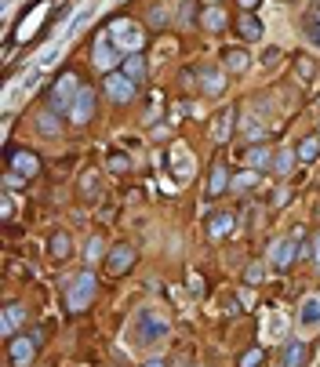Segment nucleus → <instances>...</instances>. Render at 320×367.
Wrapping results in <instances>:
<instances>
[{"mask_svg":"<svg viewBox=\"0 0 320 367\" xmlns=\"http://www.w3.org/2000/svg\"><path fill=\"white\" fill-rule=\"evenodd\" d=\"M229 182H233V179H229V168H226L222 160H215V164H211V179H208V197H211V200L222 197L226 189H229Z\"/></svg>","mask_w":320,"mask_h":367,"instance_id":"nucleus-12","label":"nucleus"},{"mask_svg":"<svg viewBox=\"0 0 320 367\" xmlns=\"http://www.w3.org/2000/svg\"><path fill=\"white\" fill-rule=\"evenodd\" d=\"M135 258H138V251L131 247V244H113L109 251H106V269L113 273V276H120V273H127L135 265Z\"/></svg>","mask_w":320,"mask_h":367,"instance_id":"nucleus-8","label":"nucleus"},{"mask_svg":"<svg viewBox=\"0 0 320 367\" xmlns=\"http://www.w3.org/2000/svg\"><path fill=\"white\" fill-rule=\"evenodd\" d=\"M102 91H106L117 106H124V102H131V95H135V84L124 77V73H117V69H109L106 77H102Z\"/></svg>","mask_w":320,"mask_h":367,"instance_id":"nucleus-7","label":"nucleus"},{"mask_svg":"<svg viewBox=\"0 0 320 367\" xmlns=\"http://www.w3.org/2000/svg\"><path fill=\"white\" fill-rule=\"evenodd\" d=\"M233 225H237V219H233L229 211H215L211 222H208V233L219 240V236H226V233H233Z\"/></svg>","mask_w":320,"mask_h":367,"instance_id":"nucleus-21","label":"nucleus"},{"mask_svg":"<svg viewBox=\"0 0 320 367\" xmlns=\"http://www.w3.org/2000/svg\"><path fill=\"white\" fill-rule=\"evenodd\" d=\"M313 262H317V265H320V233H317V236H313Z\"/></svg>","mask_w":320,"mask_h":367,"instance_id":"nucleus-39","label":"nucleus"},{"mask_svg":"<svg viewBox=\"0 0 320 367\" xmlns=\"http://www.w3.org/2000/svg\"><path fill=\"white\" fill-rule=\"evenodd\" d=\"M200 87H204V95H219L226 87V73L222 69H200Z\"/></svg>","mask_w":320,"mask_h":367,"instance_id":"nucleus-22","label":"nucleus"},{"mask_svg":"<svg viewBox=\"0 0 320 367\" xmlns=\"http://www.w3.org/2000/svg\"><path fill=\"white\" fill-rule=\"evenodd\" d=\"M295 153H299V160H317L320 157V135L302 138V142L295 146Z\"/></svg>","mask_w":320,"mask_h":367,"instance_id":"nucleus-26","label":"nucleus"},{"mask_svg":"<svg viewBox=\"0 0 320 367\" xmlns=\"http://www.w3.org/2000/svg\"><path fill=\"white\" fill-rule=\"evenodd\" d=\"M244 160H248V168H255V171H273V153L266 146H251L244 153Z\"/></svg>","mask_w":320,"mask_h":367,"instance_id":"nucleus-20","label":"nucleus"},{"mask_svg":"<svg viewBox=\"0 0 320 367\" xmlns=\"http://www.w3.org/2000/svg\"><path fill=\"white\" fill-rule=\"evenodd\" d=\"M168 331H171V324L164 320V316H157V313H138V320H135V338L142 342V346L168 338Z\"/></svg>","mask_w":320,"mask_h":367,"instance_id":"nucleus-3","label":"nucleus"},{"mask_svg":"<svg viewBox=\"0 0 320 367\" xmlns=\"http://www.w3.org/2000/svg\"><path fill=\"white\" fill-rule=\"evenodd\" d=\"M25 316H30L25 302H8L4 313H0V331H4V338H15L19 327H25Z\"/></svg>","mask_w":320,"mask_h":367,"instance_id":"nucleus-9","label":"nucleus"},{"mask_svg":"<svg viewBox=\"0 0 320 367\" xmlns=\"http://www.w3.org/2000/svg\"><path fill=\"white\" fill-rule=\"evenodd\" d=\"M200 22H204V30L219 33V30H226V22H229V15H226V11H222L219 4H215V8H208V11H204V15H200Z\"/></svg>","mask_w":320,"mask_h":367,"instance_id":"nucleus-24","label":"nucleus"},{"mask_svg":"<svg viewBox=\"0 0 320 367\" xmlns=\"http://www.w3.org/2000/svg\"><path fill=\"white\" fill-rule=\"evenodd\" d=\"M255 4H259V0H240V8H244V11H248V8H255Z\"/></svg>","mask_w":320,"mask_h":367,"instance_id":"nucleus-40","label":"nucleus"},{"mask_svg":"<svg viewBox=\"0 0 320 367\" xmlns=\"http://www.w3.org/2000/svg\"><path fill=\"white\" fill-rule=\"evenodd\" d=\"M87 255H92V258H98V255H102V240H92V247H87Z\"/></svg>","mask_w":320,"mask_h":367,"instance_id":"nucleus-37","label":"nucleus"},{"mask_svg":"<svg viewBox=\"0 0 320 367\" xmlns=\"http://www.w3.org/2000/svg\"><path fill=\"white\" fill-rule=\"evenodd\" d=\"M306 364H310V346L299 338L284 342V367H306Z\"/></svg>","mask_w":320,"mask_h":367,"instance_id":"nucleus-13","label":"nucleus"},{"mask_svg":"<svg viewBox=\"0 0 320 367\" xmlns=\"http://www.w3.org/2000/svg\"><path fill=\"white\" fill-rule=\"evenodd\" d=\"M277 58H280V52H277V47H270V52H266V55H262V62H266V66H273V62H277Z\"/></svg>","mask_w":320,"mask_h":367,"instance_id":"nucleus-35","label":"nucleus"},{"mask_svg":"<svg viewBox=\"0 0 320 367\" xmlns=\"http://www.w3.org/2000/svg\"><path fill=\"white\" fill-rule=\"evenodd\" d=\"M142 367H168V360H164V357H149Z\"/></svg>","mask_w":320,"mask_h":367,"instance_id":"nucleus-36","label":"nucleus"},{"mask_svg":"<svg viewBox=\"0 0 320 367\" xmlns=\"http://www.w3.org/2000/svg\"><path fill=\"white\" fill-rule=\"evenodd\" d=\"M248 138H251V142H262V138H266V131L259 128V124H248Z\"/></svg>","mask_w":320,"mask_h":367,"instance_id":"nucleus-34","label":"nucleus"},{"mask_svg":"<svg viewBox=\"0 0 320 367\" xmlns=\"http://www.w3.org/2000/svg\"><path fill=\"white\" fill-rule=\"evenodd\" d=\"M36 349H41V342H36L33 335H15V338H8V357H11V367H33Z\"/></svg>","mask_w":320,"mask_h":367,"instance_id":"nucleus-4","label":"nucleus"},{"mask_svg":"<svg viewBox=\"0 0 320 367\" xmlns=\"http://www.w3.org/2000/svg\"><path fill=\"white\" fill-rule=\"evenodd\" d=\"M109 36H117V44H124V47H127V52H131V55H138L135 47L142 44V30H138L135 22H117V26L109 30Z\"/></svg>","mask_w":320,"mask_h":367,"instance_id":"nucleus-11","label":"nucleus"},{"mask_svg":"<svg viewBox=\"0 0 320 367\" xmlns=\"http://www.w3.org/2000/svg\"><path fill=\"white\" fill-rule=\"evenodd\" d=\"M95 291H98V280H95V273H76V280L70 284V291H66V306H70V313H84L87 306L95 302Z\"/></svg>","mask_w":320,"mask_h":367,"instance_id":"nucleus-2","label":"nucleus"},{"mask_svg":"<svg viewBox=\"0 0 320 367\" xmlns=\"http://www.w3.org/2000/svg\"><path fill=\"white\" fill-rule=\"evenodd\" d=\"M36 131H41V135H58V128H62V120H58V113H51L47 106L41 109V113H36Z\"/></svg>","mask_w":320,"mask_h":367,"instance_id":"nucleus-23","label":"nucleus"},{"mask_svg":"<svg viewBox=\"0 0 320 367\" xmlns=\"http://www.w3.org/2000/svg\"><path fill=\"white\" fill-rule=\"evenodd\" d=\"M222 66L229 73H244L251 66V55L244 52V47H226V52H222Z\"/></svg>","mask_w":320,"mask_h":367,"instance_id":"nucleus-19","label":"nucleus"},{"mask_svg":"<svg viewBox=\"0 0 320 367\" xmlns=\"http://www.w3.org/2000/svg\"><path fill=\"white\" fill-rule=\"evenodd\" d=\"M237 33L244 41H262V19H255L251 11H240L237 15Z\"/></svg>","mask_w":320,"mask_h":367,"instance_id":"nucleus-15","label":"nucleus"},{"mask_svg":"<svg viewBox=\"0 0 320 367\" xmlns=\"http://www.w3.org/2000/svg\"><path fill=\"white\" fill-rule=\"evenodd\" d=\"M204 4H208V8H215V4H219V0H204Z\"/></svg>","mask_w":320,"mask_h":367,"instance_id":"nucleus-41","label":"nucleus"},{"mask_svg":"<svg viewBox=\"0 0 320 367\" xmlns=\"http://www.w3.org/2000/svg\"><path fill=\"white\" fill-rule=\"evenodd\" d=\"M47 255L55 262H66L73 255V244H70V233H51L47 236Z\"/></svg>","mask_w":320,"mask_h":367,"instance_id":"nucleus-18","label":"nucleus"},{"mask_svg":"<svg viewBox=\"0 0 320 367\" xmlns=\"http://www.w3.org/2000/svg\"><path fill=\"white\" fill-rule=\"evenodd\" d=\"M259 175L262 171H255V168H248V171H240V175H233V182H229V189H237V193H248V189L259 182Z\"/></svg>","mask_w":320,"mask_h":367,"instance_id":"nucleus-28","label":"nucleus"},{"mask_svg":"<svg viewBox=\"0 0 320 367\" xmlns=\"http://www.w3.org/2000/svg\"><path fill=\"white\" fill-rule=\"evenodd\" d=\"M146 69H149V66H146L142 55H127V58L120 62V73H124L131 84H146Z\"/></svg>","mask_w":320,"mask_h":367,"instance_id":"nucleus-16","label":"nucleus"},{"mask_svg":"<svg viewBox=\"0 0 320 367\" xmlns=\"http://www.w3.org/2000/svg\"><path fill=\"white\" fill-rule=\"evenodd\" d=\"M92 120H95V91L92 87H81V95L70 106V124L73 128H87Z\"/></svg>","mask_w":320,"mask_h":367,"instance_id":"nucleus-6","label":"nucleus"},{"mask_svg":"<svg viewBox=\"0 0 320 367\" xmlns=\"http://www.w3.org/2000/svg\"><path fill=\"white\" fill-rule=\"evenodd\" d=\"M193 8H197V0H186V4H182V15H178V22H182V26H193V22H197Z\"/></svg>","mask_w":320,"mask_h":367,"instance_id":"nucleus-31","label":"nucleus"},{"mask_svg":"<svg viewBox=\"0 0 320 367\" xmlns=\"http://www.w3.org/2000/svg\"><path fill=\"white\" fill-rule=\"evenodd\" d=\"M109 168H113V171H117V175H124L127 168H131V160H127L124 153H113V157H109Z\"/></svg>","mask_w":320,"mask_h":367,"instance_id":"nucleus-32","label":"nucleus"},{"mask_svg":"<svg viewBox=\"0 0 320 367\" xmlns=\"http://www.w3.org/2000/svg\"><path fill=\"white\" fill-rule=\"evenodd\" d=\"M233 124H237V113L233 109H222L219 117L211 120V138H215V142H226V138L233 135Z\"/></svg>","mask_w":320,"mask_h":367,"instance_id":"nucleus-17","label":"nucleus"},{"mask_svg":"<svg viewBox=\"0 0 320 367\" xmlns=\"http://www.w3.org/2000/svg\"><path fill=\"white\" fill-rule=\"evenodd\" d=\"M244 284H262V265H248V269H244Z\"/></svg>","mask_w":320,"mask_h":367,"instance_id":"nucleus-33","label":"nucleus"},{"mask_svg":"<svg viewBox=\"0 0 320 367\" xmlns=\"http://www.w3.org/2000/svg\"><path fill=\"white\" fill-rule=\"evenodd\" d=\"M302 33H306V41L320 52V0H310V4H306V11H302Z\"/></svg>","mask_w":320,"mask_h":367,"instance_id":"nucleus-10","label":"nucleus"},{"mask_svg":"<svg viewBox=\"0 0 320 367\" xmlns=\"http://www.w3.org/2000/svg\"><path fill=\"white\" fill-rule=\"evenodd\" d=\"M295 258H299V244H295V240H277V244H273V265H277V269H288Z\"/></svg>","mask_w":320,"mask_h":367,"instance_id":"nucleus-14","label":"nucleus"},{"mask_svg":"<svg viewBox=\"0 0 320 367\" xmlns=\"http://www.w3.org/2000/svg\"><path fill=\"white\" fill-rule=\"evenodd\" d=\"M146 22H149V26L153 30H160V26H168V8H149V15H146Z\"/></svg>","mask_w":320,"mask_h":367,"instance_id":"nucleus-30","label":"nucleus"},{"mask_svg":"<svg viewBox=\"0 0 320 367\" xmlns=\"http://www.w3.org/2000/svg\"><path fill=\"white\" fill-rule=\"evenodd\" d=\"M76 95H81V77H76V73H62L55 80V87L47 91V109L58 113V117H70V106H73Z\"/></svg>","mask_w":320,"mask_h":367,"instance_id":"nucleus-1","label":"nucleus"},{"mask_svg":"<svg viewBox=\"0 0 320 367\" xmlns=\"http://www.w3.org/2000/svg\"><path fill=\"white\" fill-rule=\"evenodd\" d=\"M313 324H320V295L302 302V327H313Z\"/></svg>","mask_w":320,"mask_h":367,"instance_id":"nucleus-27","label":"nucleus"},{"mask_svg":"<svg viewBox=\"0 0 320 367\" xmlns=\"http://www.w3.org/2000/svg\"><path fill=\"white\" fill-rule=\"evenodd\" d=\"M266 364V353L255 346V349H244L240 353V360H237V367H262Z\"/></svg>","mask_w":320,"mask_h":367,"instance_id":"nucleus-29","label":"nucleus"},{"mask_svg":"<svg viewBox=\"0 0 320 367\" xmlns=\"http://www.w3.org/2000/svg\"><path fill=\"white\" fill-rule=\"evenodd\" d=\"M8 171L22 175V179H33V175H41V157L25 146H11L8 149Z\"/></svg>","mask_w":320,"mask_h":367,"instance_id":"nucleus-5","label":"nucleus"},{"mask_svg":"<svg viewBox=\"0 0 320 367\" xmlns=\"http://www.w3.org/2000/svg\"><path fill=\"white\" fill-rule=\"evenodd\" d=\"M299 77H302V80L310 77V62H306V58H299Z\"/></svg>","mask_w":320,"mask_h":367,"instance_id":"nucleus-38","label":"nucleus"},{"mask_svg":"<svg viewBox=\"0 0 320 367\" xmlns=\"http://www.w3.org/2000/svg\"><path fill=\"white\" fill-rule=\"evenodd\" d=\"M295 160H299L295 149H280V153H273V171H277V175H291Z\"/></svg>","mask_w":320,"mask_h":367,"instance_id":"nucleus-25","label":"nucleus"}]
</instances>
